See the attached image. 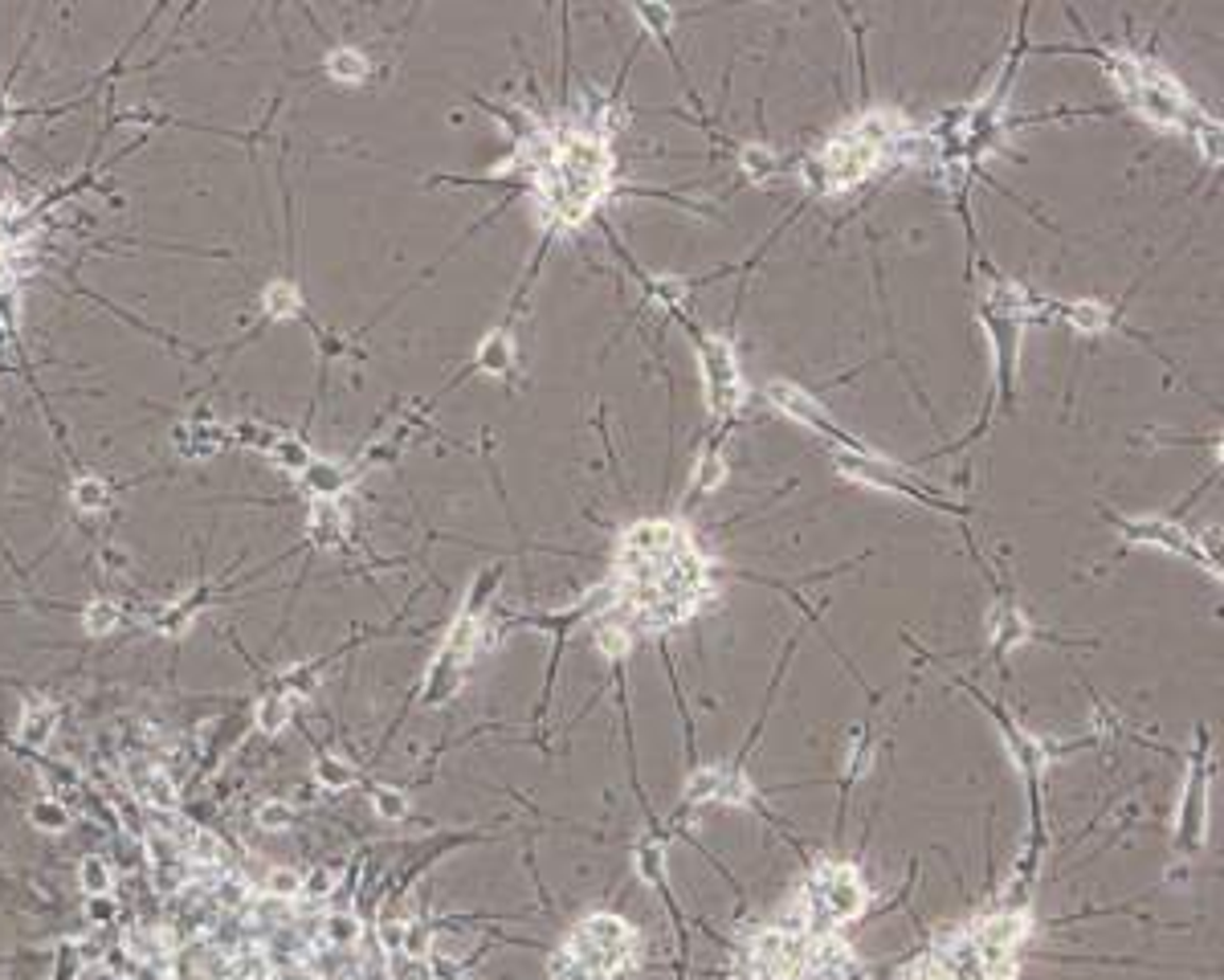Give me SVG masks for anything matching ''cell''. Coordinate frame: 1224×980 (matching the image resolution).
Masks as SVG:
<instances>
[{
	"instance_id": "obj_1",
	"label": "cell",
	"mask_w": 1224,
	"mask_h": 980,
	"mask_svg": "<svg viewBox=\"0 0 1224 980\" xmlns=\"http://www.w3.org/2000/svg\"><path fill=\"white\" fill-rule=\"evenodd\" d=\"M710 601V564L682 519H637L621 531L613 556L608 605L633 630L686 625Z\"/></svg>"
},
{
	"instance_id": "obj_2",
	"label": "cell",
	"mask_w": 1224,
	"mask_h": 980,
	"mask_svg": "<svg viewBox=\"0 0 1224 980\" xmlns=\"http://www.w3.org/2000/svg\"><path fill=\"white\" fill-rule=\"evenodd\" d=\"M1033 931L1037 919L1024 902L984 911L935 940L898 973V980H1016V960Z\"/></svg>"
},
{
	"instance_id": "obj_3",
	"label": "cell",
	"mask_w": 1224,
	"mask_h": 980,
	"mask_svg": "<svg viewBox=\"0 0 1224 980\" xmlns=\"http://www.w3.org/2000/svg\"><path fill=\"white\" fill-rule=\"evenodd\" d=\"M613 172H617V159L604 132L572 127V132L551 135L548 159L535 168L539 209L551 229L584 225L600 201L613 192Z\"/></svg>"
},
{
	"instance_id": "obj_4",
	"label": "cell",
	"mask_w": 1224,
	"mask_h": 980,
	"mask_svg": "<svg viewBox=\"0 0 1224 980\" xmlns=\"http://www.w3.org/2000/svg\"><path fill=\"white\" fill-rule=\"evenodd\" d=\"M911 132L898 110H861L854 123L837 127V135L825 139V148L808 164V180L816 192L837 196L845 188H858L869 172L882 168V159L894 152V143Z\"/></svg>"
},
{
	"instance_id": "obj_5",
	"label": "cell",
	"mask_w": 1224,
	"mask_h": 980,
	"mask_svg": "<svg viewBox=\"0 0 1224 980\" xmlns=\"http://www.w3.org/2000/svg\"><path fill=\"white\" fill-rule=\"evenodd\" d=\"M865 907H869V887H865L858 866L841 862V858H825L805 878L788 924L805 928L808 935H837L841 928L858 924Z\"/></svg>"
},
{
	"instance_id": "obj_6",
	"label": "cell",
	"mask_w": 1224,
	"mask_h": 980,
	"mask_svg": "<svg viewBox=\"0 0 1224 980\" xmlns=\"http://www.w3.org/2000/svg\"><path fill=\"white\" fill-rule=\"evenodd\" d=\"M637 948V928L613 915V911H592L575 924L559 952L551 960V973L559 980H613L625 960Z\"/></svg>"
},
{
	"instance_id": "obj_7",
	"label": "cell",
	"mask_w": 1224,
	"mask_h": 980,
	"mask_svg": "<svg viewBox=\"0 0 1224 980\" xmlns=\"http://www.w3.org/2000/svg\"><path fill=\"white\" fill-rule=\"evenodd\" d=\"M498 581H502V564L478 572V581L469 584L466 601H462V609L453 617V625H449V634H445L437 658L429 666V678H425V703H429V707L445 703V699L458 690L462 670H466L469 658L478 654L482 630H486V605H490V597H495Z\"/></svg>"
},
{
	"instance_id": "obj_8",
	"label": "cell",
	"mask_w": 1224,
	"mask_h": 980,
	"mask_svg": "<svg viewBox=\"0 0 1224 980\" xmlns=\"http://www.w3.org/2000/svg\"><path fill=\"white\" fill-rule=\"evenodd\" d=\"M821 935H808L796 924H768L759 928L735 960L739 980H800L816 956Z\"/></svg>"
},
{
	"instance_id": "obj_9",
	"label": "cell",
	"mask_w": 1224,
	"mask_h": 980,
	"mask_svg": "<svg viewBox=\"0 0 1224 980\" xmlns=\"http://www.w3.org/2000/svg\"><path fill=\"white\" fill-rule=\"evenodd\" d=\"M677 319L686 323L690 340L699 347V372H703V393L710 417L730 422L743 409V400H747V384H743V372H739V360H735V347H730L727 336H714V331H703L699 323H690L686 311Z\"/></svg>"
},
{
	"instance_id": "obj_10",
	"label": "cell",
	"mask_w": 1224,
	"mask_h": 980,
	"mask_svg": "<svg viewBox=\"0 0 1224 980\" xmlns=\"http://www.w3.org/2000/svg\"><path fill=\"white\" fill-rule=\"evenodd\" d=\"M1208 732H1196V747L1188 756V776H1184V796L1175 809V849L1179 854H1200L1208 842V785H1212V756H1208Z\"/></svg>"
},
{
	"instance_id": "obj_11",
	"label": "cell",
	"mask_w": 1224,
	"mask_h": 980,
	"mask_svg": "<svg viewBox=\"0 0 1224 980\" xmlns=\"http://www.w3.org/2000/svg\"><path fill=\"white\" fill-rule=\"evenodd\" d=\"M837 470L849 478V482H861V486H874V491H890V495H902V499H914V503L931 506V511H943V515H967V506L951 503V499H938L935 491L927 482L911 478L902 466H894L890 458L882 453H837Z\"/></svg>"
},
{
	"instance_id": "obj_12",
	"label": "cell",
	"mask_w": 1224,
	"mask_h": 980,
	"mask_svg": "<svg viewBox=\"0 0 1224 980\" xmlns=\"http://www.w3.org/2000/svg\"><path fill=\"white\" fill-rule=\"evenodd\" d=\"M1110 523L1119 528V535L1135 548H1155V552H1168V556H1192L1200 568H1208L1212 577H1221V564H1217V552H1208L1200 539H1192L1184 523L1175 519H1163V515H1143V519H1126V515H1110Z\"/></svg>"
},
{
	"instance_id": "obj_13",
	"label": "cell",
	"mask_w": 1224,
	"mask_h": 980,
	"mask_svg": "<svg viewBox=\"0 0 1224 980\" xmlns=\"http://www.w3.org/2000/svg\"><path fill=\"white\" fill-rule=\"evenodd\" d=\"M763 397L772 400L776 409H780L783 417H792V422H800L805 429H812V433H821V437H829L833 446H841L845 453H874L865 442H858L845 425H837L829 413H825V405L812 397V393H805L800 384H792V380H772L768 389H763Z\"/></svg>"
},
{
	"instance_id": "obj_14",
	"label": "cell",
	"mask_w": 1224,
	"mask_h": 980,
	"mask_svg": "<svg viewBox=\"0 0 1224 980\" xmlns=\"http://www.w3.org/2000/svg\"><path fill=\"white\" fill-rule=\"evenodd\" d=\"M682 805H756V785L739 764H710L686 780Z\"/></svg>"
},
{
	"instance_id": "obj_15",
	"label": "cell",
	"mask_w": 1224,
	"mask_h": 980,
	"mask_svg": "<svg viewBox=\"0 0 1224 980\" xmlns=\"http://www.w3.org/2000/svg\"><path fill=\"white\" fill-rule=\"evenodd\" d=\"M988 637H992V658H1004L1008 650L1024 646L1029 637H1037V630H1033V621L1016 609L1013 601H1000V605L988 613Z\"/></svg>"
},
{
	"instance_id": "obj_16",
	"label": "cell",
	"mask_w": 1224,
	"mask_h": 980,
	"mask_svg": "<svg viewBox=\"0 0 1224 980\" xmlns=\"http://www.w3.org/2000/svg\"><path fill=\"white\" fill-rule=\"evenodd\" d=\"M234 442V433L221 422H184L172 429V446L184 458H212L217 450H225Z\"/></svg>"
},
{
	"instance_id": "obj_17",
	"label": "cell",
	"mask_w": 1224,
	"mask_h": 980,
	"mask_svg": "<svg viewBox=\"0 0 1224 980\" xmlns=\"http://www.w3.org/2000/svg\"><path fill=\"white\" fill-rule=\"evenodd\" d=\"M515 360H519V351H515V336H511V327H495V331L478 344V351H473V372L506 376V372L515 368Z\"/></svg>"
},
{
	"instance_id": "obj_18",
	"label": "cell",
	"mask_w": 1224,
	"mask_h": 980,
	"mask_svg": "<svg viewBox=\"0 0 1224 980\" xmlns=\"http://www.w3.org/2000/svg\"><path fill=\"white\" fill-rule=\"evenodd\" d=\"M303 486L311 491L314 499H335L351 486V466H339V462H327V458H314L311 466L303 470Z\"/></svg>"
},
{
	"instance_id": "obj_19",
	"label": "cell",
	"mask_w": 1224,
	"mask_h": 980,
	"mask_svg": "<svg viewBox=\"0 0 1224 980\" xmlns=\"http://www.w3.org/2000/svg\"><path fill=\"white\" fill-rule=\"evenodd\" d=\"M1053 315H1062L1073 331H1106L1115 323V311L1098 298H1078V303H1053Z\"/></svg>"
},
{
	"instance_id": "obj_20",
	"label": "cell",
	"mask_w": 1224,
	"mask_h": 980,
	"mask_svg": "<svg viewBox=\"0 0 1224 980\" xmlns=\"http://www.w3.org/2000/svg\"><path fill=\"white\" fill-rule=\"evenodd\" d=\"M343 523H347V515L339 511L335 499H314L311 503L307 528H311V539L318 548H339L343 544Z\"/></svg>"
},
{
	"instance_id": "obj_21",
	"label": "cell",
	"mask_w": 1224,
	"mask_h": 980,
	"mask_svg": "<svg viewBox=\"0 0 1224 980\" xmlns=\"http://www.w3.org/2000/svg\"><path fill=\"white\" fill-rule=\"evenodd\" d=\"M53 732H57V707H53V703H41V699L29 703L25 716H21V732H17L21 743L33 747V752H41V747H50Z\"/></svg>"
},
{
	"instance_id": "obj_22",
	"label": "cell",
	"mask_w": 1224,
	"mask_h": 980,
	"mask_svg": "<svg viewBox=\"0 0 1224 980\" xmlns=\"http://www.w3.org/2000/svg\"><path fill=\"white\" fill-rule=\"evenodd\" d=\"M261 311L270 323H282V319H303V294L294 282L287 278H274L265 291H261Z\"/></svg>"
},
{
	"instance_id": "obj_23",
	"label": "cell",
	"mask_w": 1224,
	"mask_h": 980,
	"mask_svg": "<svg viewBox=\"0 0 1224 980\" xmlns=\"http://www.w3.org/2000/svg\"><path fill=\"white\" fill-rule=\"evenodd\" d=\"M290 716H294V699L282 694V690H274V687L265 690L261 703L254 707V723H258L261 736H278V732L290 723Z\"/></svg>"
},
{
	"instance_id": "obj_24",
	"label": "cell",
	"mask_w": 1224,
	"mask_h": 980,
	"mask_svg": "<svg viewBox=\"0 0 1224 980\" xmlns=\"http://www.w3.org/2000/svg\"><path fill=\"white\" fill-rule=\"evenodd\" d=\"M723 478H727V458H723L719 446H710V450L699 458L694 475H690V491H694V495H714V491L723 486Z\"/></svg>"
},
{
	"instance_id": "obj_25",
	"label": "cell",
	"mask_w": 1224,
	"mask_h": 980,
	"mask_svg": "<svg viewBox=\"0 0 1224 980\" xmlns=\"http://www.w3.org/2000/svg\"><path fill=\"white\" fill-rule=\"evenodd\" d=\"M327 74L335 82L356 86V82L367 79V57L360 50H351V46H339V50L327 53Z\"/></svg>"
},
{
	"instance_id": "obj_26",
	"label": "cell",
	"mask_w": 1224,
	"mask_h": 980,
	"mask_svg": "<svg viewBox=\"0 0 1224 980\" xmlns=\"http://www.w3.org/2000/svg\"><path fill=\"white\" fill-rule=\"evenodd\" d=\"M739 168H743V176H747L752 185H768V180L780 172V159H776V152H768L763 143H747V148L739 152Z\"/></svg>"
},
{
	"instance_id": "obj_27",
	"label": "cell",
	"mask_w": 1224,
	"mask_h": 980,
	"mask_svg": "<svg viewBox=\"0 0 1224 980\" xmlns=\"http://www.w3.org/2000/svg\"><path fill=\"white\" fill-rule=\"evenodd\" d=\"M314 780H318L323 789H351V785L360 780V772L351 769L347 760H339V756H318V760H314Z\"/></svg>"
},
{
	"instance_id": "obj_28",
	"label": "cell",
	"mask_w": 1224,
	"mask_h": 980,
	"mask_svg": "<svg viewBox=\"0 0 1224 980\" xmlns=\"http://www.w3.org/2000/svg\"><path fill=\"white\" fill-rule=\"evenodd\" d=\"M119 621H123V609H119L115 601H90V605L82 609V630L90 637H106Z\"/></svg>"
},
{
	"instance_id": "obj_29",
	"label": "cell",
	"mask_w": 1224,
	"mask_h": 980,
	"mask_svg": "<svg viewBox=\"0 0 1224 980\" xmlns=\"http://www.w3.org/2000/svg\"><path fill=\"white\" fill-rule=\"evenodd\" d=\"M265 453H270L282 470H290V475H303V470L314 462V453L307 450L303 442H294V437H274V446H270Z\"/></svg>"
},
{
	"instance_id": "obj_30",
	"label": "cell",
	"mask_w": 1224,
	"mask_h": 980,
	"mask_svg": "<svg viewBox=\"0 0 1224 980\" xmlns=\"http://www.w3.org/2000/svg\"><path fill=\"white\" fill-rule=\"evenodd\" d=\"M372 809L384 818V822H404L409 818V796L392 785H372Z\"/></svg>"
},
{
	"instance_id": "obj_31",
	"label": "cell",
	"mask_w": 1224,
	"mask_h": 980,
	"mask_svg": "<svg viewBox=\"0 0 1224 980\" xmlns=\"http://www.w3.org/2000/svg\"><path fill=\"white\" fill-rule=\"evenodd\" d=\"M70 503L79 506L82 515H99L106 506V482L103 478H79L70 486Z\"/></svg>"
},
{
	"instance_id": "obj_32",
	"label": "cell",
	"mask_w": 1224,
	"mask_h": 980,
	"mask_svg": "<svg viewBox=\"0 0 1224 980\" xmlns=\"http://www.w3.org/2000/svg\"><path fill=\"white\" fill-rule=\"evenodd\" d=\"M29 822L37 825V829H46V833H62V829L70 825V813H66L62 801L41 796V801H33V809H29Z\"/></svg>"
},
{
	"instance_id": "obj_33",
	"label": "cell",
	"mask_w": 1224,
	"mask_h": 980,
	"mask_svg": "<svg viewBox=\"0 0 1224 980\" xmlns=\"http://www.w3.org/2000/svg\"><path fill=\"white\" fill-rule=\"evenodd\" d=\"M1188 135L1196 139L1200 156L1208 159V164H1221V123L1217 119H1208V115H1200L1196 123L1188 127Z\"/></svg>"
},
{
	"instance_id": "obj_34",
	"label": "cell",
	"mask_w": 1224,
	"mask_h": 980,
	"mask_svg": "<svg viewBox=\"0 0 1224 980\" xmlns=\"http://www.w3.org/2000/svg\"><path fill=\"white\" fill-rule=\"evenodd\" d=\"M139 796H143V801H152L156 809H172V805H176V789H172L168 772H159V769H152L148 776H143V785H139Z\"/></svg>"
},
{
	"instance_id": "obj_35",
	"label": "cell",
	"mask_w": 1224,
	"mask_h": 980,
	"mask_svg": "<svg viewBox=\"0 0 1224 980\" xmlns=\"http://www.w3.org/2000/svg\"><path fill=\"white\" fill-rule=\"evenodd\" d=\"M79 882L86 895H106V891H110V866H106L103 858H82Z\"/></svg>"
},
{
	"instance_id": "obj_36",
	"label": "cell",
	"mask_w": 1224,
	"mask_h": 980,
	"mask_svg": "<svg viewBox=\"0 0 1224 980\" xmlns=\"http://www.w3.org/2000/svg\"><path fill=\"white\" fill-rule=\"evenodd\" d=\"M265 895H270V899H298V895H303V875H298V871H287V866L270 871V875H265Z\"/></svg>"
},
{
	"instance_id": "obj_37",
	"label": "cell",
	"mask_w": 1224,
	"mask_h": 980,
	"mask_svg": "<svg viewBox=\"0 0 1224 980\" xmlns=\"http://www.w3.org/2000/svg\"><path fill=\"white\" fill-rule=\"evenodd\" d=\"M633 17L645 25V33H653V37H670V25H674V8H666V4H637L633 8Z\"/></svg>"
},
{
	"instance_id": "obj_38",
	"label": "cell",
	"mask_w": 1224,
	"mask_h": 980,
	"mask_svg": "<svg viewBox=\"0 0 1224 980\" xmlns=\"http://www.w3.org/2000/svg\"><path fill=\"white\" fill-rule=\"evenodd\" d=\"M290 822H294V809H290L287 801H265L258 809V825L261 829H290Z\"/></svg>"
},
{
	"instance_id": "obj_39",
	"label": "cell",
	"mask_w": 1224,
	"mask_h": 980,
	"mask_svg": "<svg viewBox=\"0 0 1224 980\" xmlns=\"http://www.w3.org/2000/svg\"><path fill=\"white\" fill-rule=\"evenodd\" d=\"M327 940H331L335 948H347L351 940H360V924L347 919V915H331V919H327Z\"/></svg>"
},
{
	"instance_id": "obj_40",
	"label": "cell",
	"mask_w": 1224,
	"mask_h": 980,
	"mask_svg": "<svg viewBox=\"0 0 1224 980\" xmlns=\"http://www.w3.org/2000/svg\"><path fill=\"white\" fill-rule=\"evenodd\" d=\"M86 915L94 919V924H110L115 915H119V902H115V895L106 891V895H90V902H86Z\"/></svg>"
},
{
	"instance_id": "obj_41",
	"label": "cell",
	"mask_w": 1224,
	"mask_h": 980,
	"mask_svg": "<svg viewBox=\"0 0 1224 980\" xmlns=\"http://www.w3.org/2000/svg\"><path fill=\"white\" fill-rule=\"evenodd\" d=\"M192 846H196V858H201V862H221V858H225V854H221L225 846H221L212 833H205V829L192 833Z\"/></svg>"
},
{
	"instance_id": "obj_42",
	"label": "cell",
	"mask_w": 1224,
	"mask_h": 980,
	"mask_svg": "<svg viewBox=\"0 0 1224 980\" xmlns=\"http://www.w3.org/2000/svg\"><path fill=\"white\" fill-rule=\"evenodd\" d=\"M404 919H384L380 924V940H384V948H392V952H400V944H404Z\"/></svg>"
},
{
	"instance_id": "obj_43",
	"label": "cell",
	"mask_w": 1224,
	"mask_h": 980,
	"mask_svg": "<svg viewBox=\"0 0 1224 980\" xmlns=\"http://www.w3.org/2000/svg\"><path fill=\"white\" fill-rule=\"evenodd\" d=\"M311 891H314V895H327V891H331V875H327V871H314V875H311Z\"/></svg>"
},
{
	"instance_id": "obj_44",
	"label": "cell",
	"mask_w": 1224,
	"mask_h": 980,
	"mask_svg": "<svg viewBox=\"0 0 1224 980\" xmlns=\"http://www.w3.org/2000/svg\"><path fill=\"white\" fill-rule=\"evenodd\" d=\"M0 123H4V103H0Z\"/></svg>"
}]
</instances>
